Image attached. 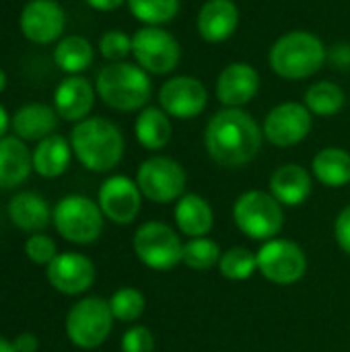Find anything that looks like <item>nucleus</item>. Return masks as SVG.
<instances>
[{
  "label": "nucleus",
  "instance_id": "nucleus-1",
  "mask_svg": "<svg viewBox=\"0 0 350 352\" xmlns=\"http://www.w3.org/2000/svg\"><path fill=\"white\" fill-rule=\"evenodd\" d=\"M264 132L258 122L241 107L217 111L204 130L208 157L223 167H243L260 153Z\"/></svg>",
  "mask_w": 350,
  "mask_h": 352
},
{
  "label": "nucleus",
  "instance_id": "nucleus-2",
  "mask_svg": "<svg viewBox=\"0 0 350 352\" xmlns=\"http://www.w3.org/2000/svg\"><path fill=\"white\" fill-rule=\"evenodd\" d=\"M70 146L78 163L95 173L111 171L124 157V134L107 118H87L70 132Z\"/></svg>",
  "mask_w": 350,
  "mask_h": 352
},
{
  "label": "nucleus",
  "instance_id": "nucleus-3",
  "mask_svg": "<svg viewBox=\"0 0 350 352\" xmlns=\"http://www.w3.org/2000/svg\"><path fill=\"white\" fill-rule=\"evenodd\" d=\"M328 52L324 41L309 31H289L281 35L268 52L272 72L285 80H303L314 76L322 70Z\"/></svg>",
  "mask_w": 350,
  "mask_h": 352
},
{
  "label": "nucleus",
  "instance_id": "nucleus-4",
  "mask_svg": "<svg viewBox=\"0 0 350 352\" xmlns=\"http://www.w3.org/2000/svg\"><path fill=\"white\" fill-rule=\"evenodd\" d=\"M95 91L101 101L116 111L144 109L153 95V82L146 70L130 62H111L95 78Z\"/></svg>",
  "mask_w": 350,
  "mask_h": 352
},
{
  "label": "nucleus",
  "instance_id": "nucleus-5",
  "mask_svg": "<svg viewBox=\"0 0 350 352\" xmlns=\"http://www.w3.org/2000/svg\"><path fill=\"white\" fill-rule=\"evenodd\" d=\"M233 219L239 231L256 241H270L285 225L283 204L262 190L241 194L233 206Z\"/></svg>",
  "mask_w": 350,
  "mask_h": 352
},
{
  "label": "nucleus",
  "instance_id": "nucleus-6",
  "mask_svg": "<svg viewBox=\"0 0 350 352\" xmlns=\"http://www.w3.org/2000/svg\"><path fill=\"white\" fill-rule=\"evenodd\" d=\"M52 221L66 241L78 245L97 241L103 231V212L99 204L80 194L62 198L54 208Z\"/></svg>",
  "mask_w": 350,
  "mask_h": 352
},
{
  "label": "nucleus",
  "instance_id": "nucleus-7",
  "mask_svg": "<svg viewBox=\"0 0 350 352\" xmlns=\"http://www.w3.org/2000/svg\"><path fill=\"white\" fill-rule=\"evenodd\" d=\"M113 320L109 301L101 297H85L74 303L66 316V336L74 346L93 351L107 340Z\"/></svg>",
  "mask_w": 350,
  "mask_h": 352
},
{
  "label": "nucleus",
  "instance_id": "nucleus-8",
  "mask_svg": "<svg viewBox=\"0 0 350 352\" xmlns=\"http://www.w3.org/2000/svg\"><path fill=\"white\" fill-rule=\"evenodd\" d=\"M132 56L149 74H169L182 60L179 41L163 27H140L132 35Z\"/></svg>",
  "mask_w": 350,
  "mask_h": 352
},
{
  "label": "nucleus",
  "instance_id": "nucleus-9",
  "mask_svg": "<svg viewBox=\"0 0 350 352\" xmlns=\"http://www.w3.org/2000/svg\"><path fill=\"white\" fill-rule=\"evenodd\" d=\"M134 254L151 270H171L182 262L184 243L179 235L163 223H144L134 235Z\"/></svg>",
  "mask_w": 350,
  "mask_h": 352
},
{
  "label": "nucleus",
  "instance_id": "nucleus-10",
  "mask_svg": "<svg viewBox=\"0 0 350 352\" xmlns=\"http://www.w3.org/2000/svg\"><path fill=\"white\" fill-rule=\"evenodd\" d=\"M186 171L184 167L169 157H151L142 161L136 173V184L144 198L167 204L179 200L186 190Z\"/></svg>",
  "mask_w": 350,
  "mask_h": 352
},
{
  "label": "nucleus",
  "instance_id": "nucleus-11",
  "mask_svg": "<svg viewBox=\"0 0 350 352\" xmlns=\"http://www.w3.org/2000/svg\"><path fill=\"white\" fill-rule=\"evenodd\" d=\"M314 126V116L305 107V103L297 101H285L274 105L262 124L264 138L278 146V148H289L299 142H303Z\"/></svg>",
  "mask_w": 350,
  "mask_h": 352
},
{
  "label": "nucleus",
  "instance_id": "nucleus-12",
  "mask_svg": "<svg viewBox=\"0 0 350 352\" xmlns=\"http://www.w3.org/2000/svg\"><path fill=\"white\" fill-rule=\"evenodd\" d=\"M258 258V272L274 285H293L303 278L307 270V258L303 250L287 239L266 241Z\"/></svg>",
  "mask_w": 350,
  "mask_h": 352
},
{
  "label": "nucleus",
  "instance_id": "nucleus-13",
  "mask_svg": "<svg viewBox=\"0 0 350 352\" xmlns=\"http://www.w3.org/2000/svg\"><path fill=\"white\" fill-rule=\"evenodd\" d=\"M208 105V91L196 76H171L159 89V107L175 120H194Z\"/></svg>",
  "mask_w": 350,
  "mask_h": 352
},
{
  "label": "nucleus",
  "instance_id": "nucleus-14",
  "mask_svg": "<svg viewBox=\"0 0 350 352\" xmlns=\"http://www.w3.org/2000/svg\"><path fill=\"white\" fill-rule=\"evenodd\" d=\"M66 12L56 0H29L19 16V29L25 39L37 45L54 43L62 37Z\"/></svg>",
  "mask_w": 350,
  "mask_h": 352
},
{
  "label": "nucleus",
  "instance_id": "nucleus-15",
  "mask_svg": "<svg viewBox=\"0 0 350 352\" xmlns=\"http://www.w3.org/2000/svg\"><path fill=\"white\" fill-rule=\"evenodd\" d=\"M97 204L111 223L116 225H130L142 204V192L136 182L126 175H111L99 188Z\"/></svg>",
  "mask_w": 350,
  "mask_h": 352
},
{
  "label": "nucleus",
  "instance_id": "nucleus-16",
  "mask_svg": "<svg viewBox=\"0 0 350 352\" xmlns=\"http://www.w3.org/2000/svg\"><path fill=\"white\" fill-rule=\"evenodd\" d=\"M50 285L64 295H80L89 291L95 283V266L93 262L76 252L58 254L47 266Z\"/></svg>",
  "mask_w": 350,
  "mask_h": 352
},
{
  "label": "nucleus",
  "instance_id": "nucleus-17",
  "mask_svg": "<svg viewBox=\"0 0 350 352\" xmlns=\"http://www.w3.org/2000/svg\"><path fill=\"white\" fill-rule=\"evenodd\" d=\"M215 91L225 107H243L256 99L260 91V74L248 62H233L221 70Z\"/></svg>",
  "mask_w": 350,
  "mask_h": 352
},
{
  "label": "nucleus",
  "instance_id": "nucleus-18",
  "mask_svg": "<svg viewBox=\"0 0 350 352\" xmlns=\"http://www.w3.org/2000/svg\"><path fill=\"white\" fill-rule=\"evenodd\" d=\"M97 91L80 74L66 76L54 91V109L66 122H83L95 105Z\"/></svg>",
  "mask_w": 350,
  "mask_h": 352
},
{
  "label": "nucleus",
  "instance_id": "nucleus-19",
  "mask_svg": "<svg viewBox=\"0 0 350 352\" xmlns=\"http://www.w3.org/2000/svg\"><path fill=\"white\" fill-rule=\"evenodd\" d=\"M239 25V8L233 0H206L196 16V31L206 43L227 41Z\"/></svg>",
  "mask_w": 350,
  "mask_h": 352
},
{
  "label": "nucleus",
  "instance_id": "nucleus-20",
  "mask_svg": "<svg viewBox=\"0 0 350 352\" xmlns=\"http://www.w3.org/2000/svg\"><path fill=\"white\" fill-rule=\"evenodd\" d=\"M58 118H60L58 111L45 103H27L12 113L10 126H12L14 136H19L21 140L39 142L54 134L58 126Z\"/></svg>",
  "mask_w": 350,
  "mask_h": 352
},
{
  "label": "nucleus",
  "instance_id": "nucleus-21",
  "mask_svg": "<svg viewBox=\"0 0 350 352\" xmlns=\"http://www.w3.org/2000/svg\"><path fill=\"white\" fill-rule=\"evenodd\" d=\"M33 169V153L19 136L0 138V190L19 188Z\"/></svg>",
  "mask_w": 350,
  "mask_h": 352
},
{
  "label": "nucleus",
  "instance_id": "nucleus-22",
  "mask_svg": "<svg viewBox=\"0 0 350 352\" xmlns=\"http://www.w3.org/2000/svg\"><path fill=\"white\" fill-rule=\"evenodd\" d=\"M314 182L305 167L289 163L278 167L270 177V194L285 206H299L311 194Z\"/></svg>",
  "mask_w": 350,
  "mask_h": 352
},
{
  "label": "nucleus",
  "instance_id": "nucleus-23",
  "mask_svg": "<svg viewBox=\"0 0 350 352\" xmlns=\"http://www.w3.org/2000/svg\"><path fill=\"white\" fill-rule=\"evenodd\" d=\"M8 214H10V221L21 231L39 233L50 225L54 212L50 210L47 202L39 194H35V192H19L8 202Z\"/></svg>",
  "mask_w": 350,
  "mask_h": 352
},
{
  "label": "nucleus",
  "instance_id": "nucleus-24",
  "mask_svg": "<svg viewBox=\"0 0 350 352\" xmlns=\"http://www.w3.org/2000/svg\"><path fill=\"white\" fill-rule=\"evenodd\" d=\"M175 223L184 235L196 239V237H204L210 233L215 214H212L210 204L202 196L184 194L175 204Z\"/></svg>",
  "mask_w": 350,
  "mask_h": 352
},
{
  "label": "nucleus",
  "instance_id": "nucleus-25",
  "mask_svg": "<svg viewBox=\"0 0 350 352\" xmlns=\"http://www.w3.org/2000/svg\"><path fill=\"white\" fill-rule=\"evenodd\" d=\"M70 159H72L70 142L60 134H52L37 142L33 151V169L41 177L54 179L68 169Z\"/></svg>",
  "mask_w": 350,
  "mask_h": 352
},
{
  "label": "nucleus",
  "instance_id": "nucleus-26",
  "mask_svg": "<svg viewBox=\"0 0 350 352\" xmlns=\"http://www.w3.org/2000/svg\"><path fill=\"white\" fill-rule=\"evenodd\" d=\"M134 134L146 151H161L171 140V120L161 107L146 105L134 122Z\"/></svg>",
  "mask_w": 350,
  "mask_h": 352
},
{
  "label": "nucleus",
  "instance_id": "nucleus-27",
  "mask_svg": "<svg viewBox=\"0 0 350 352\" xmlns=\"http://www.w3.org/2000/svg\"><path fill=\"white\" fill-rule=\"evenodd\" d=\"M311 171L320 184L328 188H342L350 184V155L338 146L322 148L311 161Z\"/></svg>",
  "mask_w": 350,
  "mask_h": 352
},
{
  "label": "nucleus",
  "instance_id": "nucleus-28",
  "mask_svg": "<svg viewBox=\"0 0 350 352\" xmlns=\"http://www.w3.org/2000/svg\"><path fill=\"white\" fill-rule=\"evenodd\" d=\"M95 52L87 37L68 35L62 37L54 47V64L68 76L85 72L93 64Z\"/></svg>",
  "mask_w": 350,
  "mask_h": 352
},
{
  "label": "nucleus",
  "instance_id": "nucleus-29",
  "mask_svg": "<svg viewBox=\"0 0 350 352\" xmlns=\"http://www.w3.org/2000/svg\"><path fill=\"white\" fill-rule=\"evenodd\" d=\"M344 103L347 95L342 87L332 80H318L305 91V107L318 118H332L340 113Z\"/></svg>",
  "mask_w": 350,
  "mask_h": 352
},
{
  "label": "nucleus",
  "instance_id": "nucleus-30",
  "mask_svg": "<svg viewBox=\"0 0 350 352\" xmlns=\"http://www.w3.org/2000/svg\"><path fill=\"white\" fill-rule=\"evenodd\" d=\"M132 16L149 27L171 23L182 8V0H126Z\"/></svg>",
  "mask_w": 350,
  "mask_h": 352
},
{
  "label": "nucleus",
  "instance_id": "nucleus-31",
  "mask_svg": "<svg viewBox=\"0 0 350 352\" xmlns=\"http://www.w3.org/2000/svg\"><path fill=\"white\" fill-rule=\"evenodd\" d=\"M221 256H223L221 248L212 239L196 237V239H190L188 243H184L182 262L192 270H210V268L219 266Z\"/></svg>",
  "mask_w": 350,
  "mask_h": 352
},
{
  "label": "nucleus",
  "instance_id": "nucleus-32",
  "mask_svg": "<svg viewBox=\"0 0 350 352\" xmlns=\"http://www.w3.org/2000/svg\"><path fill=\"white\" fill-rule=\"evenodd\" d=\"M219 270L229 280H245L258 272V258L248 248H231L221 256Z\"/></svg>",
  "mask_w": 350,
  "mask_h": 352
},
{
  "label": "nucleus",
  "instance_id": "nucleus-33",
  "mask_svg": "<svg viewBox=\"0 0 350 352\" xmlns=\"http://www.w3.org/2000/svg\"><path fill=\"white\" fill-rule=\"evenodd\" d=\"M144 295L138 289L132 287H124L120 291H116L109 299V307L116 320L120 322H134L144 314Z\"/></svg>",
  "mask_w": 350,
  "mask_h": 352
},
{
  "label": "nucleus",
  "instance_id": "nucleus-34",
  "mask_svg": "<svg viewBox=\"0 0 350 352\" xmlns=\"http://www.w3.org/2000/svg\"><path fill=\"white\" fill-rule=\"evenodd\" d=\"M99 52L107 62H126L132 54V37L120 29H109L99 37Z\"/></svg>",
  "mask_w": 350,
  "mask_h": 352
},
{
  "label": "nucleus",
  "instance_id": "nucleus-35",
  "mask_svg": "<svg viewBox=\"0 0 350 352\" xmlns=\"http://www.w3.org/2000/svg\"><path fill=\"white\" fill-rule=\"evenodd\" d=\"M25 254L33 264L39 266H50L52 260L58 256L56 243L52 237L41 235V233H33L27 241H25Z\"/></svg>",
  "mask_w": 350,
  "mask_h": 352
},
{
  "label": "nucleus",
  "instance_id": "nucleus-36",
  "mask_svg": "<svg viewBox=\"0 0 350 352\" xmlns=\"http://www.w3.org/2000/svg\"><path fill=\"white\" fill-rule=\"evenodd\" d=\"M155 351V338L151 330L144 326L130 328L122 338V352H153Z\"/></svg>",
  "mask_w": 350,
  "mask_h": 352
},
{
  "label": "nucleus",
  "instance_id": "nucleus-37",
  "mask_svg": "<svg viewBox=\"0 0 350 352\" xmlns=\"http://www.w3.org/2000/svg\"><path fill=\"white\" fill-rule=\"evenodd\" d=\"M334 235H336V241H338L340 250L350 256V206H347L338 214V219L334 223Z\"/></svg>",
  "mask_w": 350,
  "mask_h": 352
},
{
  "label": "nucleus",
  "instance_id": "nucleus-38",
  "mask_svg": "<svg viewBox=\"0 0 350 352\" xmlns=\"http://www.w3.org/2000/svg\"><path fill=\"white\" fill-rule=\"evenodd\" d=\"M12 346H14V351L17 352H37V349H39V340H37L35 334L23 332V334H19V336L12 340Z\"/></svg>",
  "mask_w": 350,
  "mask_h": 352
},
{
  "label": "nucleus",
  "instance_id": "nucleus-39",
  "mask_svg": "<svg viewBox=\"0 0 350 352\" xmlns=\"http://www.w3.org/2000/svg\"><path fill=\"white\" fill-rule=\"evenodd\" d=\"M93 10H99V12H111V10H118L126 0H85Z\"/></svg>",
  "mask_w": 350,
  "mask_h": 352
},
{
  "label": "nucleus",
  "instance_id": "nucleus-40",
  "mask_svg": "<svg viewBox=\"0 0 350 352\" xmlns=\"http://www.w3.org/2000/svg\"><path fill=\"white\" fill-rule=\"evenodd\" d=\"M8 128H10V118H8V111L4 109V105L0 103V138L6 136Z\"/></svg>",
  "mask_w": 350,
  "mask_h": 352
},
{
  "label": "nucleus",
  "instance_id": "nucleus-41",
  "mask_svg": "<svg viewBox=\"0 0 350 352\" xmlns=\"http://www.w3.org/2000/svg\"><path fill=\"white\" fill-rule=\"evenodd\" d=\"M0 352H17V351H14L12 342H8L6 338H2V336H0Z\"/></svg>",
  "mask_w": 350,
  "mask_h": 352
},
{
  "label": "nucleus",
  "instance_id": "nucleus-42",
  "mask_svg": "<svg viewBox=\"0 0 350 352\" xmlns=\"http://www.w3.org/2000/svg\"><path fill=\"white\" fill-rule=\"evenodd\" d=\"M4 89H6V72L0 68V93H2Z\"/></svg>",
  "mask_w": 350,
  "mask_h": 352
}]
</instances>
